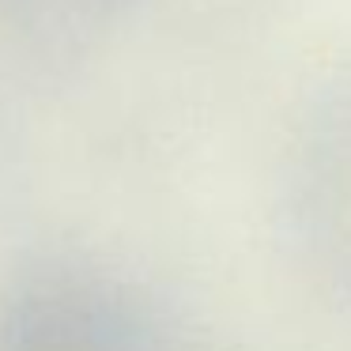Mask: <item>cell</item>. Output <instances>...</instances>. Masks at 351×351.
Masks as SVG:
<instances>
[{
    "label": "cell",
    "instance_id": "obj_1",
    "mask_svg": "<svg viewBox=\"0 0 351 351\" xmlns=\"http://www.w3.org/2000/svg\"><path fill=\"white\" fill-rule=\"evenodd\" d=\"M125 328L106 321L84 302L42 306L23 332V351H129Z\"/></svg>",
    "mask_w": 351,
    "mask_h": 351
}]
</instances>
